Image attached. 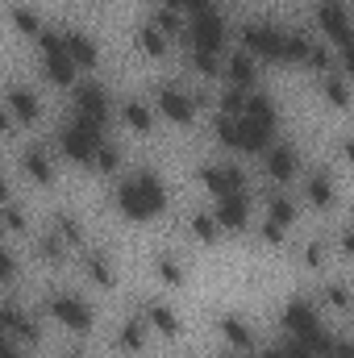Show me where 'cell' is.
Returning <instances> with one entry per match:
<instances>
[{
	"instance_id": "obj_1",
	"label": "cell",
	"mask_w": 354,
	"mask_h": 358,
	"mask_svg": "<svg viewBox=\"0 0 354 358\" xmlns=\"http://www.w3.org/2000/svg\"><path fill=\"white\" fill-rule=\"evenodd\" d=\"M121 208H125V217H134V221L155 217V213L163 208V187H159V179L138 176V179H129V183H121Z\"/></svg>"
},
{
	"instance_id": "obj_2",
	"label": "cell",
	"mask_w": 354,
	"mask_h": 358,
	"mask_svg": "<svg viewBox=\"0 0 354 358\" xmlns=\"http://www.w3.org/2000/svg\"><path fill=\"white\" fill-rule=\"evenodd\" d=\"M221 42H225V21H221L213 8H200L196 21H192V46L204 50V55H217Z\"/></svg>"
},
{
	"instance_id": "obj_3",
	"label": "cell",
	"mask_w": 354,
	"mask_h": 358,
	"mask_svg": "<svg viewBox=\"0 0 354 358\" xmlns=\"http://www.w3.org/2000/svg\"><path fill=\"white\" fill-rule=\"evenodd\" d=\"M63 146L71 159H92L100 150V125H88V121H76L63 129Z\"/></svg>"
},
{
	"instance_id": "obj_4",
	"label": "cell",
	"mask_w": 354,
	"mask_h": 358,
	"mask_svg": "<svg viewBox=\"0 0 354 358\" xmlns=\"http://www.w3.org/2000/svg\"><path fill=\"white\" fill-rule=\"evenodd\" d=\"M46 67H50V76H55L59 84H71L76 63H71V55H67L63 38H46Z\"/></svg>"
},
{
	"instance_id": "obj_5",
	"label": "cell",
	"mask_w": 354,
	"mask_h": 358,
	"mask_svg": "<svg viewBox=\"0 0 354 358\" xmlns=\"http://www.w3.org/2000/svg\"><path fill=\"white\" fill-rule=\"evenodd\" d=\"M50 308H55V317H59L63 325H71V329H84V325H88V308H84L76 296H55Z\"/></svg>"
},
{
	"instance_id": "obj_6",
	"label": "cell",
	"mask_w": 354,
	"mask_h": 358,
	"mask_svg": "<svg viewBox=\"0 0 354 358\" xmlns=\"http://www.w3.org/2000/svg\"><path fill=\"white\" fill-rule=\"evenodd\" d=\"M159 108H163L171 121H187V117H192V96L179 92V88H163L159 92Z\"/></svg>"
},
{
	"instance_id": "obj_7",
	"label": "cell",
	"mask_w": 354,
	"mask_h": 358,
	"mask_svg": "<svg viewBox=\"0 0 354 358\" xmlns=\"http://www.w3.org/2000/svg\"><path fill=\"white\" fill-rule=\"evenodd\" d=\"M217 221H221V225H229V229H238V225L246 221V196H242V192H234V196H221Z\"/></svg>"
},
{
	"instance_id": "obj_8",
	"label": "cell",
	"mask_w": 354,
	"mask_h": 358,
	"mask_svg": "<svg viewBox=\"0 0 354 358\" xmlns=\"http://www.w3.org/2000/svg\"><path fill=\"white\" fill-rule=\"evenodd\" d=\"M63 46H67V55H71L76 67H84V63L92 67V63H96V42H92L88 34H67Z\"/></svg>"
},
{
	"instance_id": "obj_9",
	"label": "cell",
	"mask_w": 354,
	"mask_h": 358,
	"mask_svg": "<svg viewBox=\"0 0 354 358\" xmlns=\"http://www.w3.org/2000/svg\"><path fill=\"white\" fill-rule=\"evenodd\" d=\"M8 100H13V108H17V117H38V100H34V92H25V88H13V92H8Z\"/></svg>"
},
{
	"instance_id": "obj_10",
	"label": "cell",
	"mask_w": 354,
	"mask_h": 358,
	"mask_svg": "<svg viewBox=\"0 0 354 358\" xmlns=\"http://www.w3.org/2000/svg\"><path fill=\"white\" fill-rule=\"evenodd\" d=\"M271 171H275V176H279V179H288V176H292V171H296V155H292L288 146H279V150L271 155Z\"/></svg>"
},
{
	"instance_id": "obj_11",
	"label": "cell",
	"mask_w": 354,
	"mask_h": 358,
	"mask_svg": "<svg viewBox=\"0 0 354 358\" xmlns=\"http://www.w3.org/2000/svg\"><path fill=\"white\" fill-rule=\"evenodd\" d=\"M229 71H234V80H238V84L246 88V84H250V76H255V63H250V55H238Z\"/></svg>"
},
{
	"instance_id": "obj_12",
	"label": "cell",
	"mask_w": 354,
	"mask_h": 358,
	"mask_svg": "<svg viewBox=\"0 0 354 358\" xmlns=\"http://www.w3.org/2000/svg\"><path fill=\"white\" fill-rule=\"evenodd\" d=\"M125 121H129L134 129H146V125H150V113H146V104H138V100H134V104H125Z\"/></svg>"
},
{
	"instance_id": "obj_13",
	"label": "cell",
	"mask_w": 354,
	"mask_h": 358,
	"mask_svg": "<svg viewBox=\"0 0 354 358\" xmlns=\"http://www.w3.org/2000/svg\"><path fill=\"white\" fill-rule=\"evenodd\" d=\"M8 271H13V263H8V255L0 250V275H8Z\"/></svg>"
}]
</instances>
